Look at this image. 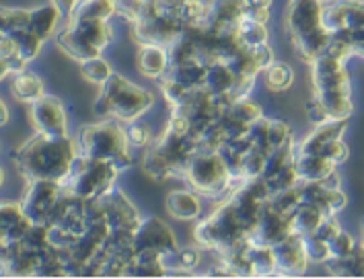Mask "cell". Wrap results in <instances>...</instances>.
Listing matches in <instances>:
<instances>
[{
  "label": "cell",
  "instance_id": "cell-42",
  "mask_svg": "<svg viewBox=\"0 0 364 279\" xmlns=\"http://www.w3.org/2000/svg\"><path fill=\"white\" fill-rule=\"evenodd\" d=\"M272 2H274V0H243V6H247V9H259V6H266V9H269V6H272Z\"/></svg>",
  "mask_w": 364,
  "mask_h": 279
},
{
  "label": "cell",
  "instance_id": "cell-16",
  "mask_svg": "<svg viewBox=\"0 0 364 279\" xmlns=\"http://www.w3.org/2000/svg\"><path fill=\"white\" fill-rule=\"evenodd\" d=\"M136 64H138V72L146 78L153 80H161L167 75L169 66H171V58H169V50L165 45H156V43H146L140 45L138 56H136Z\"/></svg>",
  "mask_w": 364,
  "mask_h": 279
},
{
  "label": "cell",
  "instance_id": "cell-40",
  "mask_svg": "<svg viewBox=\"0 0 364 279\" xmlns=\"http://www.w3.org/2000/svg\"><path fill=\"white\" fill-rule=\"evenodd\" d=\"M340 232H342V226L338 224V220H336L333 216H326V218H323V222L317 226V230H315L313 234H315V236H319L321 241L329 242V241H333Z\"/></svg>",
  "mask_w": 364,
  "mask_h": 279
},
{
  "label": "cell",
  "instance_id": "cell-8",
  "mask_svg": "<svg viewBox=\"0 0 364 279\" xmlns=\"http://www.w3.org/2000/svg\"><path fill=\"white\" fill-rule=\"evenodd\" d=\"M119 173L122 170L115 167L114 163L95 160L85 154H78L64 189L82 202H91L115 187V179Z\"/></svg>",
  "mask_w": 364,
  "mask_h": 279
},
{
  "label": "cell",
  "instance_id": "cell-14",
  "mask_svg": "<svg viewBox=\"0 0 364 279\" xmlns=\"http://www.w3.org/2000/svg\"><path fill=\"white\" fill-rule=\"evenodd\" d=\"M292 234L290 228V216L274 209L272 205L266 202L264 209H262V218L257 224V230L253 232L251 241L257 244H268V246H276L278 242H282L287 236Z\"/></svg>",
  "mask_w": 364,
  "mask_h": 279
},
{
  "label": "cell",
  "instance_id": "cell-9",
  "mask_svg": "<svg viewBox=\"0 0 364 279\" xmlns=\"http://www.w3.org/2000/svg\"><path fill=\"white\" fill-rule=\"evenodd\" d=\"M62 193H64V185L54 181H29L21 207L31 222L48 226Z\"/></svg>",
  "mask_w": 364,
  "mask_h": 279
},
{
  "label": "cell",
  "instance_id": "cell-27",
  "mask_svg": "<svg viewBox=\"0 0 364 279\" xmlns=\"http://www.w3.org/2000/svg\"><path fill=\"white\" fill-rule=\"evenodd\" d=\"M200 261H202V253L196 246H188V248L177 246L175 251L163 255V265H165L167 273H171V271L188 273V271H192L193 267L200 265Z\"/></svg>",
  "mask_w": 364,
  "mask_h": 279
},
{
  "label": "cell",
  "instance_id": "cell-5",
  "mask_svg": "<svg viewBox=\"0 0 364 279\" xmlns=\"http://www.w3.org/2000/svg\"><path fill=\"white\" fill-rule=\"evenodd\" d=\"M154 105V94L142 87L132 84L128 78L115 75L103 84L101 94L97 97L93 111L99 117L130 124L140 119Z\"/></svg>",
  "mask_w": 364,
  "mask_h": 279
},
{
  "label": "cell",
  "instance_id": "cell-28",
  "mask_svg": "<svg viewBox=\"0 0 364 279\" xmlns=\"http://www.w3.org/2000/svg\"><path fill=\"white\" fill-rule=\"evenodd\" d=\"M11 91L23 103H33V101H38L41 94H46L43 93L41 78L38 75H33V72H27V70L13 76Z\"/></svg>",
  "mask_w": 364,
  "mask_h": 279
},
{
  "label": "cell",
  "instance_id": "cell-10",
  "mask_svg": "<svg viewBox=\"0 0 364 279\" xmlns=\"http://www.w3.org/2000/svg\"><path fill=\"white\" fill-rule=\"evenodd\" d=\"M323 6L326 4L321 0H290L287 9V29L292 43L326 29Z\"/></svg>",
  "mask_w": 364,
  "mask_h": 279
},
{
  "label": "cell",
  "instance_id": "cell-30",
  "mask_svg": "<svg viewBox=\"0 0 364 279\" xmlns=\"http://www.w3.org/2000/svg\"><path fill=\"white\" fill-rule=\"evenodd\" d=\"M264 80H266V87L269 91L282 93V91L290 89V84L294 80V72L284 62H274L264 70Z\"/></svg>",
  "mask_w": 364,
  "mask_h": 279
},
{
  "label": "cell",
  "instance_id": "cell-12",
  "mask_svg": "<svg viewBox=\"0 0 364 279\" xmlns=\"http://www.w3.org/2000/svg\"><path fill=\"white\" fill-rule=\"evenodd\" d=\"M97 202L103 207L105 220L109 224L112 232H119V230L136 232V228H138L142 218H140L136 205L128 199V195L122 189L112 187L107 193L97 197Z\"/></svg>",
  "mask_w": 364,
  "mask_h": 279
},
{
  "label": "cell",
  "instance_id": "cell-37",
  "mask_svg": "<svg viewBox=\"0 0 364 279\" xmlns=\"http://www.w3.org/2000/svg\"><path fill=\"white\" fill-rule=\"evenodd\" d=\"M292 142V130L290 126L280 121V119H269V131H268V144L269 150L278 148L282 144Z\"/></svg>",
  "mask_w": 364,
  "mask_h": 279
},
{
  "label": "cell",
  "instance_id": "cell-38",
  "mask_svg": "<svg viewBox=\"0 0 364 279\" xmlns=\"http://www.w3.org/2000/svg\"><path fill=\"white\" fill-rule=\"evenodd\" d=\"M354 248H356V242L344 230L333 241H329V255H331V259H346V257H350L354 253Z\"/></svg>",
  "mask_w": 364,
  "mask_h": 279
},
{
  "label": "cell",
  "instance_id": "cell-22",
  "mask_svg": "<svg viewBox=\"0 0 364 279\" xmlns=\"http://www.w3.org/2000/svg\"><path fill=\"white\" fill-rule=\"evenodd\" d=\"M62 19V13L58 11V6H54L52 2L50 4H43L38 9H31V17H29V31L33 35H38L41 41H48L56 33L58 23Z\"/></svg>",
  "mask_w": 364,
  "mask_h": 279
},
{
  "label": "cell",
  "instance_id": "cell-3",
  "mask_svg": "<svg viewBox=\"0 0 364 279\" xmlns=\"http://www.w3.org/2000/svg\"><path fill=\"white\" fill-rule=\"evenodd\" d=\"M344 60L321 54L311 62L315 101L323 107L329 119H350L352 117V82L346 70Z\"/></svg>",
  "mask_w": 364,
  "mask_h": 279
},
{
  "label": "cell",
  "instance_id": "cell-43",
  "mask_svg": "<svg viewBox=\"0 0 364 279\" xmlns=\"http://www.w3.org/2000/svg\"><path fill=\"white\" fill-rule=\"evenodd\" d=\"M9 121V109H6V105L2 103V124H6Z\"/></svg>",
  "mask_w": 364,
  "mask_h": 279
},
{
  "label": "cell",
  "instance_id": "cell-11",
  "mask_svg": "<svg viewBox=\"0 0 364 279\" xmlns=\"http://www.w3.org/2000/svg\"><path fill=\"white\" fill-rule=\"evenodd\" d=\"M31 126L38 133L46 136H70L68 133V115L62 101L52 94H41L38 101L29 103Z\"/></svg>",
  "mask_w": 364,
  "mask_h": 279
},
{
  "label": "cell",
  "instance_id": "cell-24",
  "mask_svg": "<svg viewBox=\"0 0 364 279\" xmlns=\"http://www.w3.org/2000/svg\"><path fill=\"white\" fill-rule=\"evenodd\" d=\"M326 214L321 207H317L315 204H307V202H301V205L290 214V228L294 234H311L317 230V226L323 222Z\"/></svg>",
  "mask_w": 364,
  "mask_h": 279
},
{
  "label": "cell",
  "instance_id": "cell-13",
  "mask_svg": "<svg viewBox=\"0 0 364 279\" xmlns=\"http://www.w3.org/2000/svg\"><path fill=\"white\" fill-rule=\"evenodd\" d=\"M179 244L171 232V228L159 218H142L134 232L136 251H154L159 255H167Z\"/></svg>",
  "mask_w": 364,
  "mask_h": 279
},
{
  "label": "cell",
  "instance_id": "cell-41",
  "mask_svg": "<svg viewBox=\"0 0 364 279\" xmlns=\"http://www.w3.org/2000/svg\"><path fill=\"white\" fill-rule=\"evenodd\" d=\"M54 6H58V11L62 13V17H66V19H70L73 17V13L77 11L78 2L80 0H50Z\"/></svg>",
  "mask_w": 364,
  "mask_h": 279
},
{
  "label": "cell",
  "instance_id": "cell-32",
  "mask_svg": "<svg viewBox=\"0 0 364 279\" xmlns=\"http://www.w3.org/2000/svg\"><path fill=\"white\" fill-rule=\"evenodd\" d=\"M227 115H229V117H232L235 121H239L241 126H245V128H251L255 121H259V119L264 117L262 107H259L257 103L250 101V99L235 101V103H232V105L229 107Z\"/></svg>",
  "mask_w": 364,
  "mask_h": 279
},
{
  "label": "cell",
  "instance_id": "cell-17",
  "mask_svg": "<svg viewBox=\"0 0 364 279\" xmlns=\"http://www.w3.org/2000/svg\"><path fill=\"white\" fill-rule=\"evenodd\" d=\"M33 222L27 218L21 204H4L0 209V230H2V244H15L25 239L31 230Z\"/></svg>",
  "mask_w": 364,
  "mask_h": 279
},
{
  "label": "cell",
  "instance_id": "cell-21",
  "mask_svg": "<svg viewBox=\"0 0 364 279\" xmlns=\"http://www.w3.org/2000/svg\"><path fill=\"white\" fill-rule=\"evenodd\" d=\"M237 75L230 70L227 64L223 62H214L206 68V76H204V89L214 97H229L237 84Z\"/></svg>",
  "mask_w": 364,
  "mask_h": 279
},
{
  "label": "cell",
  "instance_id": "cell-39",
  "mask_svg": "<svg viewBox=\"0 0 364 279\" xmlns=\"http://www.w3.org/2000/svg\"><path fill=\"white\" fill-rule=\"evenodd\" d=\"M319 154H323L329 163H333V165H342L346 158H348V154H350V150L344 144V140L340 138V140H333V142H329L326 148L321 150Z\"/></svg>",
  "mask_w": 364,
  "mask_h": 279
},
{
  "label": "cell",
  "instance_id": "cell-29",
  "mask_svg": "<svg viewBox=\"0 0 364 279\" xmlns=\"http://www.w3.org/2000/svg\"><path fill=\"white\" fill-rule=\"evenodd\" d=\"M2 35H9L13 39L15 48H17V54L27 62H33L39 56L41 48L46 41H41L38 35H33L29 29H21V31H13V33H2Z\"/></svg>",
  "mask_w": 364,
  "mask_h": 279
},
{
  "label": "cell",
  "instance_id": "cell-35",
  "mask_svg": "<svg viewBox=\"0 0 364 279\" xmlns=\"http://www.w3.org/2000/svg\"><path fill=\"white\" fill-rule=\"evenodd\" d=\"M305 242V253H307L309 263H315V265H326L327 261L331 259L329 255V242L321 241L319 236H315L313 232L303 236Z\"/></svg>",
  "mask_w": 364,
  "mask_h": 279
},
{
  "label": "cell",
  "instance_id": "cell-18",
  "mask_svg": "<svg viewBox=\"0 0 364 279\" xmlns=\"http://www.w3.org/2000/svg\"><path fill=\"white\" fill-rule=\"evenodd\" d=\"M346 126H348V119H329L326 124L315 126V130L311 131L307 138L296 146V152H315V154H319L329 142L344 138Z\"/></svg>",
  "mask_w": 364,
  "mask_h": 279
},
{
  "label": "cell",
  "instance_id": "cell-36",
  "mask_svg": "<svg viewBox=\"0 0 364 279\" xmlns=\"http://www.w3.org/2000/svg\"><path fill=\"white\" fill-rule=\"evenodd\" d=\"M146 4H149V0H115L117 15L122 19L130 21V23H136V21L144 15Z\"/></svg>",
  "mask_w": 364,
  "mask_h": 279
},
{
  "label": "cell",
  "instance_id": "cell-23",
  "mask_svg": "<svg viewBox=\"0 0 364 279\" xmlns=\"http://www.w3.org/2000/svg\"><path fill=\"white\" fill-rule=\"evenodd\" d=\"M243 257L250 263L251 275H272V273H278L274 246L257 244V242L251 241L250 246L243 251Z\"/></svg>",
  "mask_w": 364,
  "mask_h": 279
},
{
  "label": "cell",
  "instance_id": "cell-20",
  "mask_svg": "<svg viewBox=\"0 0 364 279\" xmlns=\"http://www.w3.org/2000/svg\"><path fill=\"white\" fill-rule=\"evenodd\" d=\"M167 209L175 220L181 222H190V220H198L202 214V202L198 197L196 191H188V189H179L173 191L167 197Z\"/></svg>",
  "mask_w": 364,
  "mask_h": 279
},
{
  "label": "cell",
  "instance_id": "cell-31",
  "mask_svg": "<svg viewBox=\"0 0 364 279\" xmlns=\"http://www.w3.org/2000/svg\"><path fill=\"white\" fill-rule=\"evenodd\" d=\"M80 75L85 76L89 82L103 87L114 76V70H112V66H109L107 60H103L101 56H95L85 60V62H80Z\"/></svg>",
  "mask_w": 364,
  "mask_h": 279
},
{
  "label": "cell",
  "instance_id": "cell-34",
  "mask_svg": "<svg viewBox=\"0 0 364 279\" xmlns=\"http://www.w3.org/2000/svg\"><path fill=\"white\" fill-rule=\"evenodd\" d=\"M126 138H128L130 148H149L153 142V131H151L149 124L136 119L126 126Z\"/></svg>",
  "mask_w": 364,
  "mask_h": 279
},
{
  "label": "cell",
  "instance_id": "cell-19",
  "mask_svg": "<svg viewBox=\"0 0 364 279\" xmlns=\"http://www.w3.org/2000/svg\"><path fill=\"white\" fill-rule=\"evenodd\" d=\"M294 168L301 177V183H319L329 173L336 170V165L329 163L323 154L315 152H296L294 154Z\"/></svg>",
  "mask_w": 364,
  "mask_h": 279
},
{
  "label": "cell",
  "instance_id": "cell-25",
  "mask_svg": "<svg viewBox=\"0 0 364 279\" xmlns=\"http://www.w3.org/2000/svg\"><path fill=\"white\" fill-rule=\"evenodd\" d=\"M117 15L115 0H80L77 11L68 21H101L109 23V19Z\"/></svg>",
  "mask_w": 364,
  "mask_h": 279
},
{
  "label": "cell",
  "instance_id": "cell-26",
  "mask_svg": "<svg viewBox=\"0 0 364 279\" xmlns=\"http://www.w3.org/2000/svg\"><path fill=\"white\" fill-rule=\"evenodd\" d=\"M235 35H237V41L243 48H247V50L268 45L269 41V31L268 27H266V23H257V21H251L247 17H241Z\"/></svg>",
  "mask_w": 364,
  "mask_h": 279
},
{
  "label": "cell",
  "instance_id": "cell-7",
  "mask_svg": "<svg viewBox=\"0 0 364 279\" xmlns=\"http://www.w3.org/2000/svg\"><path fill=\"white\" fill-rule=\"evenodd\" d=\"M114 29L109 23L101 21H68L64 29L56 33L58 48L77 60L78 64L89 58L101 56V52L112 43Z\"/></svg>",
  "mask_w": 364,
  "mask_h": 279
},
{
  "label": "cell",
  "instance_id": "cell-15",
  "mask_svg": "<svg viewBox=\"0 0 364 279\" xmlns=\"http://www.w3.org/2000/svg\"><path fill=\"white\" fill-rule=\"evenodd\" d=\"M274 255H276L278 273H290V275L303 273L305 267L309 265L303 236L301 234H294V232L274 246Z\"/></svg>",
  "mask_w": 364,
  "mask_h": 279
},
{
  "label": "cell",
  "instance_id": "cell-33",
  "mask_svg": "<svg viewBox=\"0 0 364 279\" xmlns=\"http://www.w3.org/2000/svg\"><path fill=\"white\" fill-rule=\"evenodd\" d=\"M29 17H31V11H27V9H9V6L2 9V21H0L2 33L29 29Z\"/></svg>",
  "mask_w": 364,
  "mask_h": 279
},
{
  "label": "cell",
  "instance_id": "cell-4",
  "mask_svg": "<svg viewBox=\"0 0 364 279\" xmlns=\"http://www.w3.org/2000/svg\"><path fill=\"white\" fill-rule=\"evenodd\" d=\"M181 179H186L198 195L208 199H225L247 183L243 177H235L230 173L220 152H196Z\"/></svg>",
  "mask_w": 364,
  "mask_h": 279
},
{
  "label": "cell",
  "instance_id": "cell-6",
  "mask_svg": "<svg viewBox=\"0 0 364 279\" xmlns=\"http://www.w3.org/2000/svg\"><path fill=\"white\" fill-rule=\"evenodd\" d=\"M80 154L114 163L119 170H126L132 165L130 144L126 138V128H122L115 119H103L97 124L82 126L77 138Z\"/></svg>",
  "mask_w": 364,
  "mask_h": 279
},
{
  "label": "cell",
  "instance_id": "cell-2",
  "mask_svg": "<svg viewBox=\"0 0 364 279\" xmlns=\"http://www.w3.org/2000/svg\"><path fill=\"white\" fill-rule=\"evenodd\" d=\"M80 150L70 136L36 133L15 152V165L29 181H54L66 185Z\"/></svg>",
  "mask_w": 364,
  "mask_h": 279
},
{
  "label": "cell",
  "instance_id": "cell-1",
  "mask_svg": "<svg viewBox=\"0 0 364 279\" xmlns=\"http://www.w3.org/2000/svg\"><path fill=\"white\" fill-rule=\"evenodd\" d=\"M264 204L266 202L257 199L247 185L237 189L229 197L218 202V207L210 216L196 224L193 239L198 246L216 251L220 257L243 253L257 230Z\"/></svg>",
  "mask_w": 364,
  "mask_h": 279
}]
</instances>
